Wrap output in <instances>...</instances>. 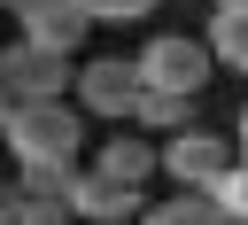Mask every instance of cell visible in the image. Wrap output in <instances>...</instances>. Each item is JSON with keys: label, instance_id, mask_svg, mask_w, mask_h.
<instances>
[{"label": "cell", "instance_id": "6da1fadb", "mask_svg": "<svg viewBox=\"0 0 248 225\" xmlns=\"http://www.w3.org/2000/svg\"><path fill=\"white\" fill-rule=\"evenodd\" d=\"M0 155L16 171H85V109L70 101H16Z\"/></svg>", "mask_w": 248, "mask_h": 225}, {"label": "cell", "instance_id": "7a4b0ae2", "mask_svg": "<svg viewBox=\"0 0 248 225\" xmlns=\"http://www.w3.org/2000/svg\"><path fill=\"white\" fill-rule=\"evenodd\" d=\"M155 155H163L170 194H217V186L232 178V163H240L232 132H209V124H194V132H178V140H155Z\"/></svg>", "mask_w": 248, "mask_h": 225}, {"label": "cell", "instance_id": "3957f363", "mask_svg": "<svg viewBox=\"0 0 248 225\" xmlns=\"http://www.w3.org/2000/svg\"><path fill=\"white\" fill-rule=\"evenodd\" d=\"M132 62H140V85H147V93H186V101H194V93L217 78L209 39H186V31H155V39H147Z\"/></svg>", "mask_w": 248, "mask_h": 225}, {"label": "cell", "instance_id": "277c9868", "mask_svg": "<svg viewBox=\"0 0 248 225\" xmlns=\"http://www.w3.org/2000/svg\"><path fill=\"white\" fill-rule=\"evenodd\" d=\"M140 101H147V85H140V62H132V54H93V62H78V109H85V116L132 124Z\"/></svg>", "mask_w": 248, "mask_h": 225}, {"label": "cell", "instance_id": "5b68a950", "mask_svg": "<svg viewBox=\"0 0 248 225\" xmlns=\"http://www.w3.org/2000/svg\"><path fill=\"white\" fill-rule=\"evenodd\" d=\"M0 85L16 101H62V93H78V62L16 39V47H0Z\"/></svg>", "mask_w": 248, "mask_h": 225}, {"label": "cell", "instance_id": "8992f818", "mask_svg": "<svg viewBox=\"0 0 248 225\" xmlns=\"http://www.w3.org/2000/svg\"><path fill=\"white\" fill-rule=\"evenodd\" d=\"M85 31H93V23H85L70 0H23V8H16V39H23V47H46V54H70V62H78Z\"/></svg>", "mask_w": 248, "mask_h": 225}, {"label": "cell", "instance_id": "52a82bcc", "mask_svg": "<svg viewBox=\"0 0 248 225\" xmlns=\"http://www.w3.org/2000/svg\"><path fill=\"white\" fill-rule=\"evenodd\" d=\"M70 217H78V225H116V217L140 225V217H147V194H140V186H116V178H101V171L85 163L78 186H70Z\"/></svg>", "mask_w": 248, "mask_h": 225}, {"label": "cell", "instance_id": "ba28073f", "mask_svg": "<svg viewBox=\"0 0 248 225\" xmlns=\"http://www.w3.org/2000/svg\"><path fill=\"white\" fill-rule=\"evenodd\" d=\"M93 171H101V178H116V186H140V194H147V178L163 171V155H155V140H147V132L116 124L108 140H93Z\"/></svg>", "mask_w": 248, "mask_h": 225}, {"label": "cell", "instance_id": "9c48e42d", "mask_svg": "<svg viewBox=\"0 0 248 225\" xmlns=\"http://www.w3.org/2000/svg\"><path fill=\"white\" fill-rule=\"evenodd\" d=\"M194 124H202V116H194L186 93H147L140 116H132V132H147V140H178V132H194Z\"/></svg>", "mask_w": 248, "mask_h": 225}, {"label": "cell", "instance_id": "30bf717a", "mask_svg": "<svg viewBox=\"0 0 248 225\" xmlns=\"http://www.w3.org/2000/svg\"><path fill=\"white\" fill-rule=\"evenodd\" d=\"M202 39H209V54H217V70H232V78H248V8H217Z\"/></svg>", "mask_w": 248, "mask_h": 225}, {"label": "cell", "instance_id": "8fae6325", "mask_svg": "<svg viewBox=\"0 0 248 225\" xmlns=\"http://www.w3.org/2000/svg\"><path fill=\"white\" fill-rule=\"evenodd\" d=\"M140 225H232V217L217 209V194H170V202H147Z\"/></svg>", "mask_w": 248, "mask_h": 225}, {"label": "cell", "instance_id": "7c38bea8", "mask_svg": "<svg viewBox=\"0 0 248 225\" xmlns=\"http://www.w3.org/2000/svg\"><path fill=\"white\" fill-rule=\"evenodd\" d=\"M70 8H78L85 23H147L163 0H70Z\"/></svg>", "mask_w": 248, "mask_h": 225}, {"label": "cell", "instance_id": "4fadbf2b", "mask_svg": "<svg viewBox=\"0 0 248 225\" xmlns=\"http://www.w3.org/2000/svg\"><path fill=\"white\" fill-rule=\"evenodd\" d=\"M217 209H225L232 225H248V163H232V178L217 186Z\"/></svg>", "mask_w": 248, "mask_h": 225}, {"label": "cell", "instance_id": "5bb4252c", "mask_svg": "<svg viewBox=\"0 0 248 225\" xmlns=\"http://www.w3.org/2000/svg\"><path fill=\"white\" fill-rule=\"evenodd\" d=\"M0 225H23V186L0 178Z\"/></svg>", "mask_w": 248, "mask_h": 225}, {"label": "cell", "instance_id": "9a60e30c", "mask_svg": "<svg viewBox=\"0 0 248 225\" xmlns=\"http://www.w3.org/2000/svg\"><path fill=\"white\" fill-rule=\"evenodd\" d=\"M23 225H78L70 209H23Z\"/></svg>", "mask_w": 248, "mask_h": 225}, {"label": "cell", "instance_id": "2e32d148", "mask_svg": "<svg viewBox=\"0 0 248 225\" xmlns=\"http://www.w3.org/2000/svg\"><path fill=\"white\" fill-rule=\"evenodd\" d=\"M232 147H240V163H248V101H240V116H232Z\"/></svg>", "mask_w": 248, "mask_h": 225}, {"label": "cell", "instance_id": "e0dca14e", "mask_svg": "<svg viewBox=\"0 0 248 225\" xmlns=\"http://www.w3.org/2000/svg\"><path fill=\"white\" fill-rule=\"evenodd\" d=\"M8 116H16V93H8V85H0V132H8Z\"/></svg>", "mask_w": 248, "mask_h": 225}, {"label": "cell", "instance_id": "ac0fdd59", "mask_svg": "<svg viewBox=\"0 0 248 225\" xmlns=\"http://www.w3.org/2000/svg\"><path fill=\"white\" fill-rule=\"evenodd\" d=\"M209 8H248V0H209Z\"/></svg>", "mask_w": 248, "mask_h": 225}, {"label": "cell", "instance_id": "d6986e66", "mask_svg": "<svg viewBox=\"0 0 248 225\" xmlns=\"http://www.w3.org/2000/svg\"><path fill=\"white\" fill-rule=\"evenodd\" d=\"M16 8H23V0H0V16H16Z\"/></svg>", "mask_w": 248, "mask_h": 225}, {"label": "cell", "instance_id": "ffe728a7", "mask_svg": "<svg viewBox=\"0 0 248 225\" xmlns=\"http://www.w3.org/2000/svg\"><path fill=\"white\" fill-rule=\"evenodd\" d=\"M116 225H132V217H116Z\"/></svg>", "mask_w": 248, "mask_h": 225}, {"label": "cell", "instance_id": "44dd1931", "mask_svg": "<svg viewBox=\"0 0 248 225\" xmlns=\"http://www.w3.org/2000/svg\"><path fill=\"white\" fill-rule=\"evenodd\" d=\"M0 178H16V171H0Z\"/></svg>", "mask_w": 248, "mask_h": 225}]
</instances>
